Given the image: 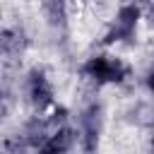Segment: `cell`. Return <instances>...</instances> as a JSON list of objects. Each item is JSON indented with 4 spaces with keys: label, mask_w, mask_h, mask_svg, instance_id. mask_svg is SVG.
I'll list each match as a JSON object with an SVG mask.
<instances>
[{
    "label": "cell",
    "mask_w": 154,
    "mask_h": 154,
    "mask_svg": "<svg viewBox=\"0 0 154 154\" xmlns=\"http://www.w3.org/2000/svg\"><path fill=\"white\" fill-rule=\"evenodd\" d=\"M87 72L96 82H111V79H120L125 67L120 60H113V58H94V60H89Z\"/></svg>",
    "instance_id": "6da1fadb"
},
{
    "label": "cell",
    "mask_w": 154,
    "mask_h": 154,
    "mask_svg": "<svg viewBox=\"0 0 154 154\" xmlns=\"http://www.w3.org/2000/svg\"><path fill=\"white\" fill-rule=\"evenodd\" d=\"M135 24H137V10H135V7H123V10L118 12V19H116V36H118V38L132 36Z\"/></svg>",
    "instance_id": "7a4b0ae2"
},
{
    "label": "cell",
    "mask_w": 154,
    "mask_h": 154,
    "mask_svg": "<svg viewBox=\"0 0 154 154\" xmlns=\"http://www.w3.org/2000/svg\"><path fill=\"white\" fill-rule=\"evenodd\" d=\"M41 2H43V10H46L51 24L63 22V14H65V2L63 0H41Z\"/></svg>",
    "instance_id": "3957f363"
}]
</instances>
